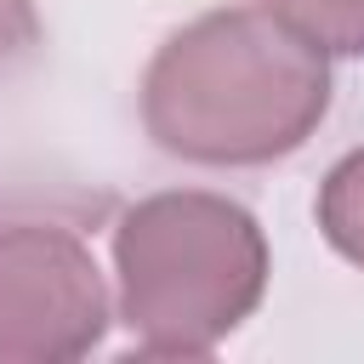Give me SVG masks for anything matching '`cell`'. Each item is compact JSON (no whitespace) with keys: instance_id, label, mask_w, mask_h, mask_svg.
Listing matches in <instances>:
<instances>
[{"instance_id":"cell-4","label":"cell","mask_w":364,"mask_h":364,"mask_svg":"<svg viewBox=\"0 0 364 364\" xmlns=\"http://www.w3.org/2000/svg\"><path fill=\"white\" fill-rule=\"evenodd\" d=\"M318 233L330 239L336 256L364 267V148L341 154L318 182Z\"/></svg>"},{"instance_id":"cell-2","label":"cell","mask_w":364,"mask_h":364,"mask_svg":"<svg viewBox=\"0 0 364 364\" xmlns=\"http://www.w3.org/2000/svg\"><path fill=\"white\" fill-rule=\"evenodd\" d=\"M119 324L148 358L216 353L267 290L262 222L205 188H171L136 199L114 222Z\"/></svg>"},{"instance_id":"cell-6","label":"cell","mask_w":364,"mask_h":364,"mask_svg":"<svg viewBox=\"0 0 364 364\" xmlns=\"http://www.w3.org/2000/svg\"><path fill=\"white\" fill-rule=\"evenodd\" d=\"M34 40H40V17H34V0H0V63L23 57Z\"/></svg>"},{"instance_id":"cell-3","label":"cell","mask_w":364,"mask_h":364,"mask_svg":"<svg viewBox=\"0 0 364 364\" xmlns=\"http://www.w3.org/2000/svg\"><path fill=\"white\" fill-rule=\"evenodd\" d=\"M108 284L80 228L0 222V364H74L108 336Z\"/></svg>"},{"instance_id":"cell-5","label":"cell","mask_w":364,"mask_h":364,"mask_svg":"<svg viewBox=\"0 0 364 364\" xmlns=\"http://www.w3.org/2000/svg\"><path fill=\"white\" fill-rule=\"evenodd\" d=\"M324 57H364V0H262Z\"/></svg>"},{"instance_id":"cell-1","label":"cell","mask_w":364,"mask_h":364,"mask_svg":"<svg viewBox=\"0 0 364 364\" xmlns=\"http://www.w3.org/2000/svg\"><path fill=\"white\" fill-rule=\"evenodd\" d=\"M330 114V63L267 6H222L176 28L142 74L154 148L245 171L296 154Z\"/></svg>"}]
</instances>
